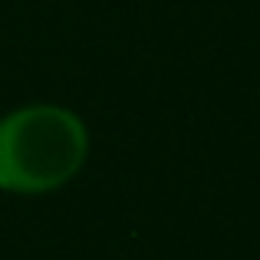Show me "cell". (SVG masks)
<instances>
[{"label": "cell", "instance_id": "cell-1", "mask_svg": "<svg viewBox=\"0 0 260 260\" xmlns=\"http://www.w3.org/2000/svg\"><path fill=\"white\" fill-rule=\"evenodd\" d=\"M89 152L86 125L59 106H26L0 119V188L40 194L66 184Z\"/></svg>", "mask_w": 260, "mask_h": 260}]
</instances>
